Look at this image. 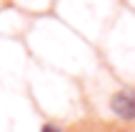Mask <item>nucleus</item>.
<instances>
[{"mask_svg":"<svg viewBox=\"0 0 135 132\" xmlns=\"http://www.w3.org/2000/svg\"><path fill=\"white\" fill-rule=\"evenodd\" d=\"M110 110L120 120H135V87H120L110 97Z\"/></svg>","mask_w":135,"mask_h":132,"instance_id":"nucleus-1","label":"nucleus"},{"mask_svg":"<svg viewBox=\"0 0 135 132\" xmlns=\"http://www.w3.org/2000/svg\"><path fill=\"white\" fill-rule=\"evenodd\" d=\"M40 132H65V130L58 127V125H50V122H48V125H43V130H40Z\"/></svg>","mask_w":135,"mask_h":132,"instance_id":"nucleus-2","label":"nucleus"}]
</instances>
